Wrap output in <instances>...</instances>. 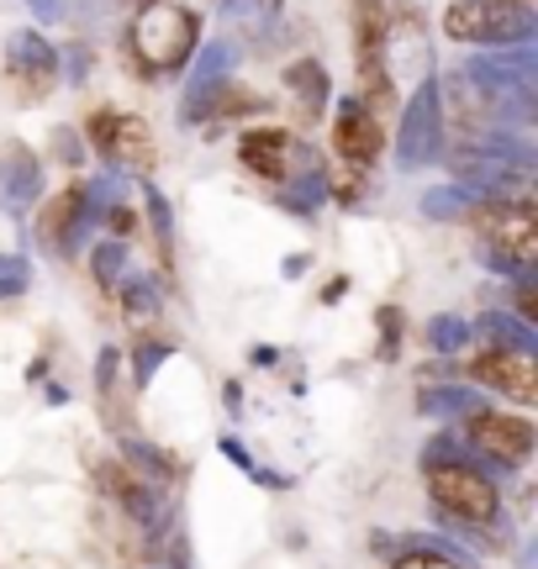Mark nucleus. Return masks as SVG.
<instances>
[{
  "label": "nucleus",
  "mask_w": 538,
  "mask_h": 569,
  "mask_svg": "<svg viewBox=\"0 0 538 569\" xmlns=\"http://www.w3.org/2000/svg\"><path fill=\"white\" fill-rule=\"evenodd\" d=\"M422 469H428V496H434L438 517L455 528H491L501 522V490L497 475L480 465L476 448H465L459 432H438L434 443L422 448Z\"/></svg>",
  "instance_id": "nucleus-1"
},
{
  "label": "nucleus",
  "mask_w": 538,
  "mask_h": 569,
  "mask_svg": "<svg viewBox=\"0 0 538 569\" xmlns=\"http://www.w3.org/2000/svg\"><path fill=\"white\" fill-rule=\"evenodd\" d=\"M127 42L143 59L148 74H175L201 48V17L186 11V6H143V17L132 21Z\"/></svg>",
  "instance_id": "nucleus-2"
},
{
  "label": "nucleus",
  "mask_w": 538,
  "mask_h": 569,
  "mask_svg": "<svg viewBox=\"0 0 538 569\" xmlns=\"http://www.w3.org/2000/svg\"><path fill=\"white\" fill-rule=\"evenodd\" d=\"M480 253L486 264L507 274V280H528L538 259V217L528 196L518 201H491L486 217H480Z\"/></svg>",
  "instance_id": "nucleus-3"
},
{
  "label": "nucleus",
  "mask_w": 538,
  "mask_h": 569,
  "mask_svg": "<svg viewBox=\"0 0 538 569\" xmlns=\"http://www.w3.org/2000/svg\"><path fill=\"white\" fill-rule=\"evenodd\" d=\"M444 32L455 42H470V48H522L534 42L538 17L534 6H518V0H455L444 11Z\"/></svg>",
  "instance_id": "nucleus-4"
},
{
  "label": "nucleus",
  "mask_w": 538,
  "mask_h": 569,
  "mask_svg": "<svg viewBox=\"0 0 538 569\" xmlns=\"http://www.w3.org/2000/svg\"><path fill=\"white\" fill-rule=\"evenodd\" d=\"M459 438H465V448H476L480 465L491 469V475H512V469H522L528 459H534V443H538V432H534L528 417L491 411V407L470 411L465 427H459Z\"/></svg>",
  "instance_id": "nucleus-5"
},
{
  "label": "nucleus",
  "mask_w": 538,
  "mask_h": 569,
  "mask_svg": "<svg viewBox=\"0 0 538 569\" xmlns=\"http://www.w3.org/2000/svg\"><path fill=\"white\" fill-rule=\"evenodd\" d=\"M396 159H401V169H428V163L444 159V84L434 74L417 84L412 101H407V117L396 132Z\"/></svg>",
  "instance_id": "nucleus-6"
},
{
  "label": "nucleus",
  "mask_w": 538,
  "mask_h": 569,
  "mask_svg": "<svg viewBox=\"0 0 538 569\" xmlns=\"http://www.w3.org/2000/svg\"><path fill=\"white\" fill-rule=\"evenodd\" d=\"M84 138L101 148V159L122 174V169H138L143 174L148 163H153V142H148V127L138 117H122V111H96L90 127H84Z\"/></svg>",
  "instance_id": "nucleus-7"
},
{
  "label": "nucleus",
  "mask_w": 538,
  "mask_h": 569,
  "mask_svg": "<svg viewBox=\"0 0 538 569\" xmlns=\"http://www.w3.org/2000/svg\"><path fill=\"white\" fill-rule=\"evenodd\" d=\"M470 375H476V386L507 396L512 407H534V401H538V365H534V353L486 348V353H476V359H470Z\"/></svg>",
  "instance_id": "nucleus-8"
},
{
  "label": "nucleus",
  "mask_w": 538,
  "mask_h": 569,
  "mask_svg": "<svg viewBox=\"0 0 538 569\" xmlns=\"http://www.w3.org/2000/svg\"><path fill=\"white\" fill-rule=\"evenodd\" d=\"M6 63H11V74L32 96H48V84L59 80V48L42 38V32H32V27H21V32L6 38Z\"/></svg>",
  "instance_id": "nucleus-9"
},
{
  "label": "nucleus",
  "mask_w": 538,
  "mask_h": 569,
  "mask_svg": "<svg viewBox=\"0 0 538 569\" xmlns=\"http://www.w3.org/2000/svg\"><path fill=\"white\" fill-rule=\"evenodd\" d=\"M42 201V163L32 159V148H6L0 153V206L11 217H27Z\"/></svg>",
  "instance_id": "nucleus-10"
},
{
  "label": "nucleus",
  "mask_w": 538,
  "mask_h": 569,
  "mask_svg": "<svg viewBox=\"0 0 538 569\" xmlns=\"http://www.w3.org/2000/svg\"><path fill=\"white\" fill-rule=\"evenodd\" d=\"M101 486H106V496H111V501L132 517V522H143V528H153V522H159V486H153L148 475H138V469L111 465V459H106V465H101Z\"/></svg>",
  "instance_id": "nucleus-11"
},
{
  "label": "nucleus",
  "mask_w": 538,
  "mask_h": 569,
  "mask_svg": "<svg viewBox=\"0 0 538 569\" xmlns=\"http://www.w3.org/2000/svg\"><path fill=\"white\" fill-rule=\"evenodd\" d=\"M332 142H338V153L349 163H375L380 148H386V132H380V122L370 117V106L343 101L338 106V122H332Z\"/></svg>",
  "instance_id": "nucleus-12"
},
{
  "label": "nucleus",
  "mask_w": 538,
  "mask_h": 569,
  "mask_svg": "<svg viewBox=\"0 0 538 569\" xmlns=\"http://www.w3.org/2000/svg\"><path fill=\"white\" fill-rule=\"evenodd\" d=\"M290 153H296V138H290V132H280V127L243 132V142H238V159H243V169L265 174V180H286Z\"/></svg>",
  "instance_id": "nucleus-13"
},
{
  "label": "nucleus",
  "mask_w": 538,
  "mask_h": 569,
  "mask_svg": "<svg viewBox=\"0 0 538 569\" xmlns=\"http://www.w3.org/2000/svg\"><path fill=\"white\" fill-rule=\"evenodd\" d=\"M391 569H476L470 565V553L449 549V543H438V538H412L401 559H391Z\"/></svg>",
  "instance_id": "nucleus-14"
},
{
  "label": "nucleus",
  "mask_w": 538,
  "mask_h": 569,
  "mask_svg": "<svg viewBox=\"0 0 538 569\" xmlns=\"http://www.w3.org/2000/svg\"><path fill=\"white\" fill-rule=\"evenodd\" d=\"M286 84L301 96V106H307V117H322L328 111V69L317 59H296L286 69Z\"/></svg>",
  "instance_id": "nucleus-15"
},
{
  "label": "nucleus",
  "mask_w": 538,
  "mask_h": 569,
  "mask_svg": "<svg viewBox=\"0 0 538 569\" xmlns=\"http://www.w3.org/2000/svg\"><path fill=\"white\" fill-rule=\"evenodd\" d=\"M486 338H491V348H512V353H538V332L522 317H512V311H491L486 317Z\"/></svg>",
  "instance_id": "nucleus-16"
},
{
  "label": "nucleus",
  "mask_w": 538,
  "mask_h": 569,
  "mask_svg": "<svg viewBox=\"0 0 538 569\" xmlns=\"http://www.w3.org/2000/svg\"><path fill=\"white\" fill-rule=\"evenodd\" d=\"M417 407L428 411V417H455V422H465L470 411H480V396L476 390H459V386H444V390H428Z\"/></svg>",
  "instance_id": "nucleus-17"
},
{
  "label": "nucleus",
  "mask_w": 538,
  "mask_h": 569,
  "mask_svg": "<svg viewBox=\"0 0 538 569\" xmlns=\"http://www.w3.org/2000/svg\"><path fill=\"white\" fill-rule=\"evenodd\" d=\"M470 190H459V184H444V190H428L422 196V217H434V222H444V217H465L470 211Z\"/></svg>",
  "instance_id": "nucleus-18"
},
{
  "label": "nucleus",
  "mask_w": 538,
  "mask_h": 569,
  "mask_svg": "<svg viewBox=\"0 0 538 569\" xmlns=\"http://www.w3.org/2000/svg\"><path fill=\"white\" fill-rule=\"evenodd\" d=\"M90 264H96V280L106 284V290H117V284L127 280V243H101L96 253H90Z\"/></svg>",
  "instance_id": "nucleus-19"
},
{
  "label": "nucleus",
  "mask_w": 538,
  "mask_h": 569,
  "mask_svg": "<svg viewBox=\"0 0 538 569\" xmlns=\"http://www.w3.org/2000/svg\"><path fill=\"white\" fill-rule=\"evenodd\" d=\"M428 343H434V353H459V348L470 343V327L459 322V317H434L428 322Z\"/></svg>",
  "instance_id": "nucleus-20"
},
{
  "label": "nucleus",
  "mask_w": 538,
  "mask_h": 569,
  "mask_svg": "<svg viewBox=\"0 0 538 569\" xmlns=\"http://www.w3.org/2000/svg\"><path fill=\"white\" fill-rule=\"evenodd\" d=\"M27 284H32V264L21 253H0V301H17Z\"/></svg>",
  "instance_id": "nucleus-21"
},
{
  "label": "nucleus",
  "mask_w": 538,
  "mask_h": 569,
  "mask_svg": "<svg viewBox=\"0 0 538 569\" xmlns=\"http://www.w3.org/2000/svg\"><path fill=\"white\" fill-rule=\"evenodd\" d=\"M122 306H127V317H153L159 311V284L122 280Z\"/></svg>",
  "instance_id": "nucleus-22"
},
{
  "label": "nucleus",
  "mask_w": 538,
  "mask_h": 569,
  "mask_svg": "<svg viewBox=\"0 0 538 569\" xmlns=\"http://www.w3.org/2000/svg\"><path fill=\"white\" fill-rule=\"evenodd\" d=\"M165 359H169V343H153V338H148V343H138V365H132V380H138V390L153 380V369L165 365Z\"/></svg>",
  "instance_id": "nucleus-23"
},
{
  "label": "nucleus",
  "mask_w": 538,
  "mask_h": 569,
  "mask_svg": "<svg viewBox=\"0 0 538 569\" xmlns=\"http://www.w3.org/2000/svg\"><path fill=\"white\" fill-rule=\"evenodd\" d=\"M396 348H401V311L380 306V359H396Z\"/></svg>",
  "instance_id": "nucleus-24"
},
{
  "label": "nucleus",
  "mask_w": 538,
  "mask_h": 569,
  "mask_svg": "<svg viewBox=\"0 0 538 569\" xmlns=\"http://www.w3.org/2000/svg\"><path fill=\"white\" fill-rule=\"evenodd\" d=\"M148 217H153V232H159V253H165L169 264V201L159 190H148Z\"/></svg>",
  "instance_id": "nucleus-25"
},
{
  "label": "nucleus",
  "mask_w": 538,
  "mask_h": 569,
  "mask_svg": "<svg viewBox=\"0 0 538 569\" xmlns=\"http://www.w3.org/2000/svg\"><path fill=\"white\" fill-rule=\"evenodd\" d=\"M59 159H63V163H80V159H84V138H80V132L59 127Z\"/></svg>",
  "instance_id": "nucleus-26"
},
{
  "label": "nucleus",
  "mask_w": 538,
  "mask_h": 569,
  "mask_svg": "<svg viewBox=\"0 0 538 569\" xmlns=\"http://www.w3.org/2000/svg\"><path fill=\"white\" fill-rule=\"evenodd\" d=\"M27 6H32L42 21H59L63 17V0H27Z\"/></svg>",
  "instance_id": "nucleus-27"
},
{
  "label": "nucleus",
  "mask_w": 538,
  "mask_h": 569,
  "mask_svg": "<svg viewBox=\"0 0 538 569\" xmlns=\"http://www.w3.org/2000/svg\"><path fill=\"white\" fill-rule=\"evenodd\" d=\"M307 264H311L307 253H290V259H286V274H290V280H301V274H307Z\"/></svg>",
  "instance_id": "nucleus-28"
},
{
  "label": "nucleus",
  "mask_w": 538,
  "mask_h": 569,
  "mask_svg": "<svg viewBox=\"0 0 538 569\" xmlns=\"http://www.w3.org/2000/svg\"><path fill=\"white\" fill-rule=\"evenodd\" d=\"M69 80H84V53H69Z\"/></svg>",
  "instance_id": "nucleus-29"
},
{
  "label": "nucleus",
  "mask_w": 538,
  "mask_h": 569,
  "mask_svg": "<svg viewBox=\"0 0 538 569\" xmlns=\"http://www.w3.org/2000/svg\"><path fill=\"white\" fill-rule=\"evenodd\" d=\"M143 6H159V0H143Z\"/></svg>",
  "instance_id": "nucleus-30"
}]
</instances>
